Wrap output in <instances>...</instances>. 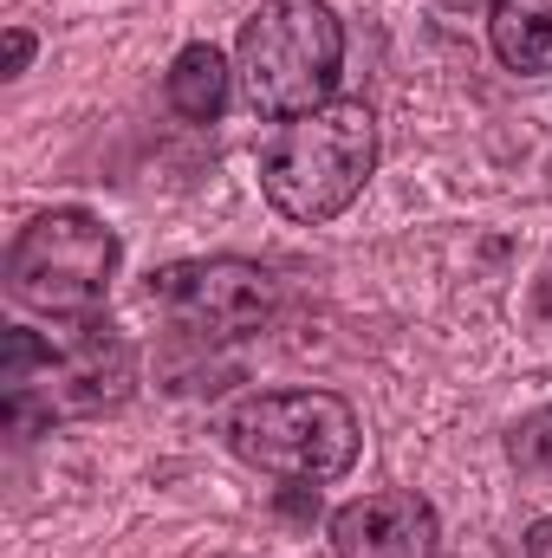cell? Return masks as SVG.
<instances>
[{"instance_id":"6da1fadb","label":"cell","mask_w":552,"mask_h":558,"mask_svg":"<svg viewBox=\"0 0 552 558\" xmlns=\"http://www.w3.org/2000/svg\"><path fill=\"white\" fill-rule=\"evenodd\" d=\"M131 390H137V351L111 318H65L59 338L13 325L0 344V416L20 441L46 422L118 410Z\"/></svg>"},{"instance_id":"7a4b0ae2","label":"cell","mask_w":552,"mask_h":558,"mask_svg":"<svg viewBox=\"0 0 552 558\" xmlns=\"http://www.w3.org/2000/svg\"><path fill=\"white\" fill-rule=\"evenodd\" d=\"M345 65V26L325 0H261L235 39V78L254 118H312L332 105Z\"/></svg>"},{"instance_id":"3957f363","label":"cell","mask_w":552,"mask_h":558,"mask_svg":"<svg viewBox=\"0 0 552 558\" xmlns=\"http://www.w3.org/2000/svg\"><path fill=\"white\" fill-rule=\"evenodd\" d=\"M377 169V118L364 98H332L312 118H292L267 156H261V189L286 221L319 228L338 221Z\"/></svg>"},{"instance_id":"277c9868","label":"cell","mask_w":552,"mask_h":558,"mask_svg":"<svg viewBox=\"0 0 552 558\" xmlns=\"http://www.w3.org/2000/svg\"><path fill=\"white\" fill-rule=\"evenodd\" d=\"M221 435H228V448L248 468H261L274 481H305V487L351 474L358 441H364L358 410L345 397H332V390H261V397H241L228 410V422H221Z\"/></svg>"},{"instance_id":"5b68a950","label":"cell","mask_w":552,"mask_h":558,"mask_svg":"<svg viewBox=\"0 0 552 558\" xmlns=\"http://www.w3.org/2000/svg\"><path fill=\"white\" fill-rule=\"evenodd\" d=\"M118 279V234L92 208H46L7 247V286L39 318H98Z\"/></svg>"},{"instance_id":"8992f818","label":"cell","mask_w":552,"mask_h":558,"mask_svg":"<svg viewBox=\"0 0 552 558\" xmlns=\"http://www.w3.org/2000/svg\"><path fill=\"white\" fill-rule=\"evenodd\" d=\"M143 299L182 325L189 338H248L274 318L279 305V279L261 260H241V254H215V260H176V267H156Z\"/></svg>"},{"instance_id":"52a82bcc","label":"cell","mask_w":552,"mask_h":558,"mask_svg":"<svg viewBox=\"0 0 552 558\" xmlns=\"http://www.w3.org/2000/svg\"><path fill=\"white\" fill-rule=\"evenodd\" d=\"M435 507L410 494V487H391V494H364V500H345L332 513V553L338 558H435Z\"/></svg>"},{"instance_id":"ba28073f","label":"cell","mask_w":552,"mask_h":558,"mask_svg":"<svg viewBox=\"0 0 552 558\" xmlns=\"http://www.w3.org/2000/svg\"><path fill=\"white\" fill-rule=\"evenodd\" d=\"M488 46L507 72H552V0H488Z\"/></svg>"},{"instance_id":"9c48e42d","label":"cell","mask_w":552,"mask_h":558,"mask_svg":"<svg viewBox=\"0 0 552 558\" xmlns=\"http://www.w3.org/2000/svg\"><path fill=\"white\" fill-rule=\"evenodd\" d=\"M228 85H235V65H228L208 39H195V46L176 52L163 92H169V111H176V118H189V124H215V118L228 111Z\"/></svg>"},{"instance_id":"30bf717a","label":"cell","mask_w":552,"mask_h":558,"mask_svg":"<svg viewBox=\"0 0 552 558\" xmlns=\"http://www.w3.org/2000/svg\"><path fill=\"white\" fill-rule=\"evenodd\" d=\"M507 461H514V474H520L533 494H552V410H533V416L514 422Z\"/></svg>"},{"instance_id":"8fae6325","label":"cell","mask_w":552,"mask_h":558,"mask_svg":"<svg viewBox=\"0 0 552 558\" xmlns=\"http://www.w3.org/2000/svg\"><path fill=\"white\" fill-rule=\"evenodd\" d=\"M26 65H33V33L13 26V33H7V78H20Z\"/></svg>"},{"instance_id":"7c38bea8","label":"cell","mask_w":552,"mask_h":558,"mask_svg":"<svg viewBox=\"0 0 552 558\" xmlns=\"http://www.w3.org/2000/svg\"><path fill=\"white\" fill-rule=\"evenodd\" d=\"M527 558H552V520H533L527 526Z\"/></svg>"},{"instance_id":"4fadbf2b","label":"cell","mask_w":552,"mask_h":558,"mask_svg":"<svg viewBox=\"0 0 552 558\" xmlns=\"http://www.w3.org/2000/svg\"><path fill=\"white\" fill-rule=\"evenodd\" d=\"M442 7H475V0H442Z\"/></svg>"}]
</instances>
